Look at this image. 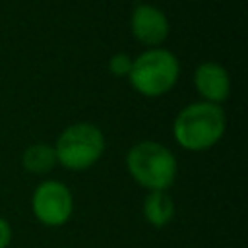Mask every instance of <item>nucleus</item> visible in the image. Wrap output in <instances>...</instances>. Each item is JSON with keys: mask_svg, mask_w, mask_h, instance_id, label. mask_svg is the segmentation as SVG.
Wrapping results in <instances>:
<instances>
[{"mask_svg": "<svg viewBox=\"0 0 248 248\" xmlns=\"http://www.w3.org/2000/svg\"><path fill=\"white\" fill-rule=\"evenodd\" d=\"M225 112L213 103H192L184 107L172 124L174 140L188 151H203L213 147L225 134Z\"/></svg>", "mask_w": 248, "mask_h": 248, "instance_id": "obj_1", "label": "nucleus"}, {"mask_svg": "<svg viewBox=\"0 0 248 248\" xmlns=\"http://www.w3.org/2000/svg\"><path fill=\"white\" fill-rule=\"evenodd\" d=\"M126 167L130 176L149 192H167V188H170L176 178V159L172 151L151 140L130 147L126 155Z\"/></svg>", "mask_w": 248, "mask_h": 248, "instance_id": "obj_2", "label": "nucleus"}, {"mask_svg": "<svg viewBox=\"0 0 248 248\" xmlns=\"http://www.w3.org/2000/svg\"><path fill=\"white\" fill-rule=\"evenodd\" d=\"M180 74L178 58L167 48H149L132 60L128 74L130 85L143 97H161L169 93Z\"/></svg>", "mask_w": 248, "mask_h": 248, "instance_id": "obj_3", "label": "nucleus"}, {"mask_svg": "<svg viewBox=\"0 0 248 248\" xmlns=\"http://www.w3.org/2000/svg\"><path fill=\"white\" fill-rule=\"evenodd\" d=\"M105 151L103 132L89 122L68 126L56 140V163L70 170H85L93 167Z\"/></svg>", "mask_w": 248, "mask_h": 248, "instance_id": "obj_4", "label": "nucleus"}, {"mask_svg": "<svg viewBox=\"0 0 248 248\" xmlns=\"http://www.w3.org/2000/svg\"><path fill=\"white\" fill-rule=\"evenodd\" d=\"M31 209L39 223L62 227L74 213V196L64 182L43 180L31 196Z\"/></svg>", "mask_w": 248, "mask_h": 248, "instance_id": "obj_5", "label": "nucleus"}, {"mask_svg": "<svg viewBox=\"0 0 248 248\" xmlns=\"http://www.w3.org/2000/svg\"><path fill=\"white\" fill-rule=\"evenodd\" d=\"M130 27L134 37L149 46H157L169 37V19L165 12L151 4H140L134 8Z\"/></svg>", "mask_w": 248, "mask_h": 248, "instance_id": "obj_6", "label": "nucleus"}, {"mask_svg": "<svg viewBox=\"0 0 248 248\" xmlns=\"http://www.w3.org/2000/svg\"><path fill=\"white\" fill-rule=\"evenodd\" d=\"M194 85L198 93L205 99V103L219 105L231 93V78L229 72L217 62H203L194 72Z\"/></svg>", "mask_w": 248, "mask_h": 248, "instance_id": "obj_7", "label": "nucleus"}, {"mask_svg": "<svg viewBox=\"0 0 248 248\" xmlns=\"http://www.w3.org/2000/svg\"><path fill=\"white\" fill-rule=\"evenodd\" d=\"M143 217L151 227L163 229L174 217V202H172V198L163 190L149 192L145 196V200H143Z\"/></svg>", "mask_w": 248, "mask_h": 248, "instance_id": "obj_8", "label": "nucleus"}, {"mask_svg": "<svg viewBox=\"0 0 248 248\" xmlns=\"http://www.w3.org/2000/svg\"><path fill=\"white\" fill-rule=\"evenodd\" d=\"M21 163H23V169H25V170H29V172H33V174H45V172L52 170V167L56 165L54 147H50V145H46V143L29 145V147L23 151Z\"/></svg>", "mask_w": 248, "mask_h": 248, "instance_id": "obj_9", "label": "nucleus"}, {"mask_svg": "<svg viewBox=\"0 0 248 248\" xmlns=\"http://www.w3.org/2000/svg\"><path fill=\"white\" fill-rule=\"evenodd\" d=\"M130 68H132V58L128 54H124V52H118L108 60V70L114 76H128Z\"/></svg>", "mask_w": 248, "mask_h": 248, "instance_id": "obj_10", "label": "nucleus"}, {"mask_svg": "<svg viewBox=\"0 0 248 248\" xmlns=\"http://www.w3.org/2000/svg\"><path fill=\"white\" fill-rule=\"evenodd\" d=\"M12 242V225L0 217V248H8Z\"/></svg>", "mask_w": 248, "mask_h": 248, "instance_id": "obj_11", "label": "nucleus"}]
</instances>
